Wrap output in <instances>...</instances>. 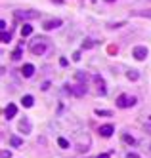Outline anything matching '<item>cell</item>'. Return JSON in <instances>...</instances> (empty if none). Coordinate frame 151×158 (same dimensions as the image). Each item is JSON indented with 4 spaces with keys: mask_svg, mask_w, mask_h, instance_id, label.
Here are the masks:
<instances>
[{
    "mask_svg": "<svg viewBox=\"0 0 151 158\" xmlns=\"http://www.w3.org/2000/svg\"><path fill=\"white\" fill-rule=\"evenodd\" d=\"M14 17L25 21V19H37V17H40V14L37 12V10H16Z\"/></svg>",
    "mask_w": 151,
    "mask_h": 158,
    "instance_id": "1",
    "label": "cell"
},
{
    "mask_svg": "<svg viewBox=\"0 0 151 158\" xmlns=\"http://www.w3.org/2000/svg\"><path fill=\"white\" fill-rule=\"evenodd\" d=\"M136 103H138V99H136V97H126V95L117 97V107H119V109L132 107V105H136Z\"/></svg>",
    "mask_w": 151,
    "mask_h": 158,
    "instance_id": "2",
    "label": "cell"
},
{
    "mask_svg": "<svg viewBox=\"0 0 151 158\" xmlns=\"http://www.w3.org/2000/svg\"><path fill=\"white\" fill-rule=\"evenodd\" d=\"M147 48H144V46H136L134 50H132V55H134V57L138 59V61H144L145 57H147Z\"/></svg>",
    "mask_w": 151,
    "mask_h": 158,
    "instance_id": "3",
    "label": "cell"
},
{
    "mask_svg": "<svg viewBox=\"0 0 151 158\" xmlns=\"http://www.w3.org/2000/svg\"><path fill=\"white\" fill-rule=\"evenodd\" d=\"M67 89L71 94H75L77 97H82L86 94V84H80V86H67Z\"/></svg>",
    "mask_w": 151,
    "mask_h": 158,
    "instance_id": "4",
    "label": "cell"
},
{
    "mask_svg": "<svg viewBox=\"0 0 151 158\" xmlns=\"http://www.w3.org/2000/svg\"><path fill=\"white\" fill-rule=\"evenodd\" d=\"M31 52H33L34 55H42V53L46 52V42H34L33 46H31Z\"/></svg>",
    "mask_w": 151,
    "mask_h": 158,
    "instance_id": "5",
    "label": "cell"
},
{
    "mask_svg": "<svg viewBox=\"0 0 151 158\" xmlns=\"http://www.w3.org/2000/svg\"><path fill=\"white\" fill-rule=\"evenodd\" d=\"M61 25V19H50V21H44L42 23V29L44 31H52V29H57Z\"/></svg>",
    "mask_w": 151,
    "mask_h": 158,
    "instance_id": "6",
    "label": "cell"
},
{
    "mask_svg": "<svg viewBox=\"0 0 151 158\" xmlns=\"http://www.w3.org/2000/svg\"><path fill=\"white\" fill-rule=\"evenodd\" d=\"M115 131V126H111V124H103V126L100 128V135L101 137H111Z\"/></svg>",
    "mask_w": 151,
    "mask_h": 158,
    "instance_id": "7",
    "label": "cell"
},
{
    "mask_svg": "<svg viewBox=\"0 0 151 158\" xmlns=\"http://www.w3.org/2000/svg\"><path fill=\"white\" fill-rule=\"evenodd\" d=\"M21 74L25 76V78L33 76V74H34V65H31V63H25V65H23V69H21Z\"/></svg>",
    "mask_w": 151,
    "mask_h": 158,
    "instance_id": "8",
    "label": "cell"
},
{
    "mask_svg": "<svg viewBox=\"0 0 151 158\" xmlns=\"http://www.w3.org/2000/svg\"><path fill=\"white\" fill-rule=\"evenodd\" d=\"M16 112H17V107H16L14 103H10V105L4 109V116H6V118H14Z\"/></svg>",
    "mask_w": 151,
    "mask_h": 158,
    "instance_id": "9",
    "label": "cell"
},
{
    "mask_svg": "<svg viewBox=\"0 0 151 158\" xmlns=\"http://www.w3.org/2000/svg\"><path fill=\"white\" fill-rule=\"evenodd\" d=\"M21 55H23V46H17V48L14 50V53H11V59H14V61H19Z\"/></svg>",
    "mask_w": 151,
    "mask_h": 158,
    "instance_id": "10",
    "label": "cell"
},
{
    "mask_svg": "<svg viewBox=\"0 0 151 158\" xmlns=\"http://www.w3.org/2000/svg\"><path fill=\"white\" fill-rule=\"evenodd\" d=\"M19 131H21V133H29V131H31V126H29L27 120H21V122H19Z\"/></svg>",
    "mask_w": 151,
    "mask_h": 158,
    "instance_id": "11",
    "label": "cell"
},
{
    "mask_svg": "<svg viewBox=\"0 0 151 158\" xmlns=\"http://www.w3.org/2000/svg\"><path fill=\"white\" fill-rule=\"evenodd\" d=\"M21 103H23V107H33L34 105V99H33V95H25L21 99Z\"/></svg>",
    "mask_w": 151,
    "mask_h": 158,
    "instance_id": "12",
    "label": "cell"
},
{
    "mask_svg": "<svg viewBox=\"0 0 151 158\" xmlns=\"http://www.w3.org/2000/svg\"><path fill=\"white\" fill-rule=\"evenodd\" d=\"M132 15H140V17H151V8H149V10H138V12H132Z\"/></svg>",
    "mask_w": 151,
    "mask_h": 158,
    "instance_id": "13",
    "label": "cell"
},
{
    "mask_svg": "<svg viewBox=\"0 0 151 158\" xmlns=\"http://www.w3.org/2000/svg\"><path fill=\"white\" fill-rule=\"evenodd\" d=\"M10 145H11V147H21V137H17V135H11V137H10Z\"/></svg>",
    "mask_w": 151,
    "mask_h": 158,
    "instance_id": "14",
    "label": "cell"
},
{
    "mask_svg": "<svg viewBox=\"0 0 151 158\" xmlns=\"http://www.w3.org/2000/svg\"><path fill=\"white\" fill-rule=\"evenodd\" d=\"M31 32H33V27H31V25H23V27H21V35H23V36H29Z\"/></svg>",
    "mask_w": 151,
    "mask_h": 158,
    "instance_id": "15",
    "label": "cell"
},
{
    "mask_svg": "<svg viewBox=\"0 0 151 158\" xmlns=\"http://www.w3.org/2000/svg\"><path fill=\"white\" fill-rule=\"evenodd\" d=\"M126 76H128V80H138V78H140V73L138 71H128Z\"/></svg>",
    "mask_w": 151,
    "mask_h": 158,
    "instance_id": "16",
    "label": "cell"
},
{
    "mask_svg": "<svg viewBox=\"0 0 151 158\" xmlns=\"http://www.w3.org/2000/svg\"><path fill=\"white\" fill-rule=\"evenodd\" d=\"M57 145H60L61 149H69V141L65 137H57Z\"/></svg>",
    "mask_w": 151,
    "mask_h": 158,
    "instance_id": "17",
    "label": "cell"
},
{
    "mask_svg": "<svg viewBox=\"0 0 151 158\" xmlns=\"http://www.w3.org/2000/svg\"><path fill=\"white\" fill-rule=\"evenodd\" d=\"M122 141H126L128 145H138V143H136V139H134V137H130L128 133H124V135H122Z\"/></svg>",
    "mask_w": 151,
    "mask_h": 158,
    "instance_id": "18",
    "label": "cell"
},
{
    "mask_svg": "<svg viewBox=\"0 0 151 158\" xmlns=\"http://www.w3.org/2000/svg\"><path fill=\"white\" fill-rule=\"evenodd\" d=\"M96 114H98V116H111V112L105 110V109H98V110H96Z\"/></svg>",
    "mask_w": 151,
    "mask_h": 158,
    "instance_id": "19",
    "label": "cell"
},
{
    "mask_svg": "<svg viewBox=\"0 0 151 158\" xmlns=\"http://www.w3.org/2000/svg\"><path fill=\"white\" fill-rule=\"evenodd\" d=\"M92 46H94V42H92L90 38H84V40H82V48L88 50V48H92Z\"/></svg>",
    "mask_w": 151,
    "mask_h": 158,
    "instance_id": "20",
    "label": "cell"
},
{
    "mask_svg": "<svg viewBox=\"0 0 151 158\" xmlns=\"http://www.w3.org/2000/svg\"><path fill=\"white\" fill-rule=\"evenodd\" d=\"M77 80H80V84H86V74L84 73H77Z\"/></svg>",
    "mask_w": 151,
    "mask_h": 158,
    "instance_id": "21",
    "label": "cell"
},
{
    "mask_svg": "<svg viewBox=\"0 0 151 158\" xmlns=\"http://www.w3.org/2000/svg\"><path fill=\"white\" fill-rule=\"evenodd\" d=\"M10 40H11V32H2V42L8 44Z\"/></svg>",
    "mask_w": 151,
    "mask_h": 158,
    "instance_id": "22",
    "label": "cell"
},
{
    "mask_svg": "<svg viewBox=\"0 0 151 158\" xmlns=\"http://www.w3.org/2000/svg\"><path fill=\"white\" fill-rule=\"evenodd\" d=\"M2 158H11V152L10 151H2Z\"/></svg>",
    "mask_w": 151,
    "mask_h": 158,
    "instance_id": "23",
    "label": "cell"
},
{
    "mask_svg": "<svg viewBox=\"0 0 151 158\" xmlns=\"http://www.w3.org/2000/svg\"><path fill=\"white\" fill-rule=\"evenodd\" d=\"M0 29H2V32H6L4 29H6V21L4 19H0Z\"/></svg>",
    "mask_w": 151,
    "mask_h": 158,
    "instance_id": "24",
    "label": "cell"
},
{
    "mask_svg": "<svg viewBox=\"0 0 151 158\" xmlns=\"http://www.w3.org/2000/svg\"><path fill=\"white\" fill-rule=\"evenodd\" d=\"M60 65H61V67H67L69 63H67V59H65V57H61V59H60Z\"/></svg>",
    "mask_w": 151,
    "mask_h": 158,
    "instance_id": "25",
    "label": "cell"
},
{
    "mask_svg": "<svg viewBox=\"0 0 151 158\" xmlns=\"http://www.w3.org/2000/svg\"><path fill=\"white\" fill-rule=\"evenodd\" d=\"M115 50H117V48H115V46H109V53H111V55H115V53H117V52H115Z\"/></svg>",
    "mask_w": 151,
    "mask_h": 158,
    "instance_id": "26",
    "label": "cell"
},
{
    "mask_svg": "<svg viewBox=\"0 0 151 158\" xmlns=\"http://www.w3.org/2000/svg\"><path fill=\"white\" fill-rule=\"evenodd\" d=\"M73 59H75V61H78V59H80V53H78V52H75V55H73Z\"/></svg>",
    "mask_w": 151,
    "mask_h": 158,
    "instance_id": "27",
    "label": "cell"
},
{
    "mask_svg": "<svg viewBox=\"0 0 151 158\" xmlns=\"http://www.w3.org/2000/svg\"><path fill=\"white\" fill-rule=\"evenodd\" d=\"M126 158H140L138 154H134V152H130V154H126Z\"/></svg>",
    "mask_w": 151,
    "mask_h": 158,
    "instance_id": "28",
    "label": "cell"
},
{
    "mask_svg": "<svg viewBox=\"0 0 151 158\" xmlns=\"http://www.w3.org/2000/svg\"><path fill=\"white\" fill-rule=\"evenodd\" d=\"M98 158H109V154H100Z\"/></svg>",
    "mask_w": 151,
    "mask_h": 158,
    "instance_id": "29",
    "label": "cell"
},
{
    "mask_svg": "<svg viewBox=\"0 0 151 158\" xmlns=\"http://www.w3.org/2000/svg\"><path fill=\"white\" fill-rule=\"evenodd\" d=\"M105 2H113V0H105Z\"/></svg>",
    "mask_w": 151,
    "mask_h": 158,
    "instance_id": "30",
    "label": "cell"
}]
</instances>
